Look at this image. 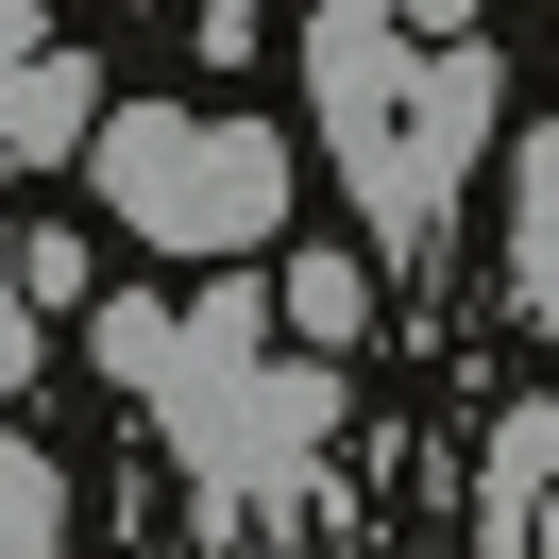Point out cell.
<instances>
[{
	"mask_svg": "<svg viewBox=\"0 0 559 559\" xmlns=\"http://www.w3.org/2000/svg\"><path fill=\"white\" fill-rule=\"evenodd\" d=\"M390 17H407V35H475L491 0H390Z\"/></svg>",
	"mask_w": 559,
	"mask_h": 559,
	"instance_id": "12",
	"label": "cell"
},
{
	"mask_svg": "<svg viewBox=\"0 0 559 559\" xmlns=\"http://www.w3.org/2000/svg\"><path fill=\"white\" fill-rule=\"evenodd\" d=\"M17 288H35V306L69 322V306H103V254H85V238H51V221H35V238H17Z\"/></svg>",
	"mask_w": 559,
	"mask_h": 559,
	"instance_id": "10",
	"label": "cell"
},
{
	"mask_svg": "<svg viewBox=\"0 0 559 559\" xmlns=\"http://www.w3.org/2000/svg\"><path fill=\"white\" fill-rule=\"evenodd\" d=\"M204 17H221V35H238V17H254V0H204Z\"/></svg>",
	"mask_w": 559,
	"mask_h": 559,
	"instance_id": "13",
	"label": "cell"
},
{
	"mask_svg": "<svg viewBox=\"0 0 559 559\" xmlns=\"http://www.w3.org/2000/svg\"><path fill=\"white\" fill-rule=\"evenodd\" d=\"M509 306L559 340V119H525V153H509Z\"/></svg>",
	"mask_w": 559,
	"mask_h": 559,
	"instance_id": "5",
	"label": "cell"
},
{
	"mask_svg": "<svg viewBox=\"0 0 559 559\" xmlns=\"http://www.w3.org/2000/svg\"><path fill=\"white\" fill-rule=\"evenodd\" d=\"M0 559H69V475H51V441H17V424H0Z\"/></svg>",
	"mask_w": 559,
	"mask_h": 559,
	"instance_id": "8",
	"label": "cell"
},
{
	"mask_svg": "<svg viewBox=\"0 0 559 559\" xmlns=\"http://www.w3.org/2000/svg\"><path fill=\"white\" fill-rule=\"evenodd\" d=\"M35 373H51V306L17 288V238H0V407H17Z\"/></svg>",
	"mask_w": 559,
	"mask_h": 559,
	"instance_id": "9",
	"label": "cell"
},
{
	"mask_svg": "<svg viewBox=\"0 0 559 559\" xmlns=\"http://www.w3.org/2000/svg\"><path fill=\"white\" fill-rule=\"evenodd\" d=\"M136 407L170 424V457L221 491V509H288V491L322 475V441H340V373L272 322L254 272H204L170 306V356H153Z\"/></svg>",
	"mask_w": 559,
	"mask_h": 559,
	"instance_id": "2",
	"label": "cell"
},
{
	"mask_svg": "<svg viewBox=\"0 0 559 559\" xmlns=\"http://www.w3.org/2000/svg\"><path fill=\"white\" fill-rule=\"evenodd\" d=\"M85 136H103V69L85 51H35L0 85V170H85Z\"/></svg>",
	"mask_w": 559,
	"mask_h": 559,
	"instance_id": "4",
	"label": "cell"
},
{
	"mask_svg": "<svg viewBox=\"0 0 559 559\" xmlns=\"http://www.w3.org/2000/svg\"><path fill=\"white\" fill-rule=\"evenodd\" d=\"M543 491H559V407L525 390V407L491 424V509H475V543H491V559H525V525H543Z\"/></svg>",
	"mask_w": 559,
	"mask_h": 559,
	"instance_id": "6",
	"label": "cell"
},
{
	"mask_svg": "<svg viewBox=\"0 0 559 559\" xmlns=\"http://www.w3.org/2000/svg\"><path fill=\"white\" fill-rule=\"evenodd\" d=\"M306 103H322V153H340L356 221L390 254L441 238L457 187H475V153L509 136V69L475 35H407L390 0H322L306 17Z\"/></svg>",
	"mask_w": 559,
	"mask_h": 559,
	"instance_id": "1",
	"label": "cell"
},
{
	"mask_svg": "<svg viewBox=\"0 0 559 559\" xmlns=\"http://www.w3.org/2000/svg\"><path fill=\"white\" fill-rule=\"evenodd\" d=\"M85 187H103L119 238L238 272V254L288 221V136H272V119H238V103H119L103 136H85Z\"/></svg>",
	"mask_w": 559,
	"mask_h": 559,
	"instance_id": "3",
	"label": "cell"
},
{
	"mask_svg": "<svg viewBox=\"0 0 559 559\" xmlns=\"http://www.w3.org/2000/svg\"><path fill=\"white\" fill-rule=\"evenodd\" d=\"M272 322H288L306 356H340L356 322H373V272H356V254H288V272H272Z\"/></svg>",
	"mask_w": 559,
	"mask_h": 559,
	"instance_id": "7",
	"label": "cell"
},
{
	"mask_svg": "<svg viewBox=\"0 0 559 559\" xmlns=\"http://www.w3.org/2000/svg\"><path fill=\"white\" fill-rule=\"evenodd\" d=\"M35 51H51V17H35V0H0V85L35 69Z\"/></svg>",
	"mask_w": 559,
	"mask_h": 559,
	"instance_id": "11",
	"label": "cell"
}]
</instances>
